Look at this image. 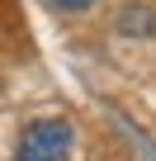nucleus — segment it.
<instances>
[{
    "label": "nucleus",
    "instance_id": "obj_2",
    "mask_svg": "<svg viewBox=\"0 0 156 161\" xmlns=\"http://www.w3.org/2000/svg\"><path fill=\"white\" fill-rule=\"evenodd\" d=\"M47 5H57V10H90L95 0H47Z\"/></svg>",
    "mask_w": 156,
    "mask_h": 161
},
{
    "label": "nucleus",
    "instance_id": "obj_1",
    "mask_svg": "<svg viewBox=\"0 0 156 161\" xmlns=\"http://www.w3.org/2000/svg\"><path fill=\"white\" fill-rule=\"evenodd\" d=\"M71 142H76V128L66 119H33L24 133H19V152L14 161H71Z\"/></svg>",
    "mask_w": 156,
    "mask_h": 161
}]
</instances>
